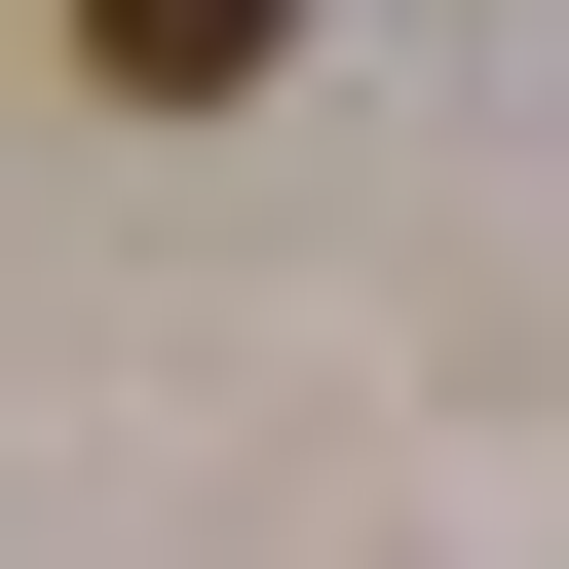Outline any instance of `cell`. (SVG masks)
Wrapping results in <instances>:
<instances>
[{
  "label": "cell",
  "instance_id": "obj_1",
  "mask_svg": "<svg viewBox=\"0 0 569 569\" xmlns=\"http://www.w3.org/2000/svg\"><path fill=\"white\" fill-rule=\"evenodd\" d=\"M266 39H305V0H77V77H152V114H190V77H266Z\"/></svg>",
  "mask_w": 569,
  "mask_h": 569
}]
</instances>
